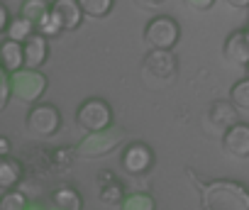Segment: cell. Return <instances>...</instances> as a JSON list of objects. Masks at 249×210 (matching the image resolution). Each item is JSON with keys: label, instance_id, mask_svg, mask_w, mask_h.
I'll return each mask as SVG.
<instances>
[{"label": "cell", "instance_id": "277c9868", "mask_svg": "<svg viewBox=\"0 0 249 210\" xmlns=\"http://www.w3.org/2000/svg\"><path fill=\"white\" fill-rule=\"evenodd\" d=\"M122 140H124V130L112 125V127L100 130V132H86V137L78 142L76 152L83 159H103V157L112 154Z\"/></svg>", "mask_w": 249, "mask_h": 210}, {"label": "cell", "instance_id": "ac0fdd59", "mask_svg": "<svg viewBox=\"0 0 249 210\" xmlns=\"http://www.w3.org/2000/svg\"><path fill=\"white\" fill-rule=\"evenodd\" d=\"M49 13H52V3H49V0H25L22 8H20V15L27 18L30 22H35V25H39Z\"/></svg>", "mask_w": 249, "mask_h": 210}, {"label": "cell", "instance_id": "5b68a950", "mask_svg": "<svg viewBox=\"0 0 249 210\" xmlns=\"http://www.w3.org/2000/svg\"><path fill=\"white\" fill-rule=\"evenodd\" d=\"M76 125L86 132H100L112 127V108L103 98H88L76 110Z\"/></svg>", "mask_w": 249, "mask_h": 210}, {"label": "cell", "instance_id": "4dcf8cb0", "mask_svg": "<svg viewBox=\"0 0 249 210\" xmlns=\"http://www.w3.org/2000/svg\"><path fill=\"white\" fill-rule=\"evenodd\" d=\"M227 5L232 8H242V10H249V0H225Z\"/></svg>", "mask_w": 249, "mask_h": 210}, {"label": "cell", "instance_id": "44dd1931", "mask_svg": "<svg viewBox=\"0 0 249 210\" xmlns=\"http://www.w3.org/2000/svg\"><path fill=\"white\" fill-rule=\"evenodd\" d=\"M100 200L105 203V205H122L124 203V191H122V183L120 181H112V183H105V186H100Z\"/></svg>", "mask_w": 249, "mask_h": 210}, {"label": "cell", "instance_id": "484cf974", "mask_svg": "<svg viewBox=\"0 0 249 210\" xmlns=\"http://www.w3.org/2000/svg\"><path fill=\"white\" fill-rule=\"evenodd\" d=\"M52 159H54V164H56V166H61V169H69V164H71V161H69V152H66V149H56V152L52 154Z\"/></svg>", "mask_w": 249, "mask_h": 210}, {"label": "cell", "instance_id": "5bb4252c", "mask_svg": "<svg viewBox=\"0 0 249 210\" xmlns=\"http://www.w3.org/2000/svg\"><path fill=\"white\" fill-rule=\"evenodd\" d=\"M49 56V39L44 35H35L25 42V69H39L44 66Z\"/></svg>", "mask_w": 249, "mask_h": 210}, {"label": "cell", "instance_id": "1f68e13d", "mask_svg": "<svg viewBox=\"0 0 249 210\" xmlns=\"http://www.w3.org/2000/svg\"><path fill=\"white\" fill-rule=\"evenodd\" d=\"M159 3H164V0H137V5L144 8V10H147V8H154V5H159Z\"/></svg>", "mask_w": 249, "mask_h": 210}, {"label": "cell", "instance_id": "9a60e30c", "mask_svg": "<svg viewBox=\"0 0 249 210\" xmlns=\"http://www.w3.org/2000/svg\"><path fill=\"white\" fill-rule=\"evenodd\" d=\"M25 176V169L18 159L13 157H0V188L5 191H13Z\"/></svg>", "mask_w": 249, "mask_h": 210}, {"label": "cell", "instance_id": "836d02e7", "mask_svg": "<svg viewBox=\"0 0 249 210\" xmlns=\"http://www.w3.org/2000/svg\"><path fill=\"white\" fill-rule=\"evenodd\" d=\"M247 76H249V66H247Z\"/></svg>", "mask_w": 249, "mask_h": 210}, {"label": "cell", "instance_id": "4316f807", "mask_svg": "<svg viewBox=\"0 0 249 210\" xmlns=\"http://www.w3.org/2000/svg\"><path fill=\"white\" fill-rule=\"evenodd\" d=\"M183 3L193 10H210L215 5V0H183Z\"/></svg>", "mask_w": 249, "mask_h": 210}, {"label": "cell", "instance_id": "4fadbf2b", "mask_svg": "<svg viewBox=\"0 0 249 210\" xmlns=\"http://www.w3.org/2000/svg\"><path fill=\"white\" fill-rule=\"evenodd\" d=\"M52 10L59 15V20H61V25H64L66 32L78 30L81 22H83V18H86V13H83L78 0H52Z\"/></svg>", "mask_w": 249, "mask_h": 210}, {"label": "cell", "instance_id": "30bf717a", "mask_svg": "<svg viewBox=\"0 0 249 210\" xmlns=\"http://www.w3.org/2000/svg\"><path fill=\"white\" fill-rule=\"evenodd\" d=\"M222 149L234 159H249V122H237L222 135Z\"/></svg>", "mask_w": 249, "mask_h": 210}, {"label": "cell", "instance_id": "7a4b0ae2", "mask_svg": "<svg viewBox=\"0 0 249 210\" xmlns=\"http://www.w3.org/2000/svg\"><path fill=\"white\" fill-rule=\"evenodd\" d=\"M178 73V59L174 52L166 49H149V54L142 61V76L152 88L169 86Z\"/></svg>", "mask_w": 249, "mask_h": 210}, {"label": "cell", "instance_id": "83f0119b", "mask_svg": "<svg viewBox=\"0 0 249 210\" xmlns=\"http://www.w3.org/2000/svg\"><path fill=\"white\" fill-rule=\"evenodd\" d=\"M10 22H13V18H10L8 8H5V5H0V32H3V35H5V30L10 27Z\"/></svg>", "mask_w": 249, "mask_h": 210}, {"label": "cell", "instance_id": "d4e9b609", "mask_svg": "<svg viewBox=\"0 0 249 210\" xmlns=\"http://www.w3.org/2000/svg\"><path fill=\"white\" fill-rule=\"evenodd\" d=\"M13 95H15V90H13V73L0 69V110L8 108V103H10Z\"/></svg>", "mask_w": 249, "mask_h": 210}, {"label": "cell", "instance_id": "f546056e", "mask_svg": "<svg viewBox=\"0 0 249 210\" xmlns=\"http://www.w3.org/2000/svg\"><path fill=\"white\" fill-rule=\"evenodd\" d=\"M0 157H10V140L0 137Z\"/></svg>", "mask_w": 249, "mask_h": 210}, {"label": "cell", "instance_id": "7c38bea8", "mask_svg": "<svg viewBox=\"0 0 249 210\" xmlns=\"http://www.w3.org/2000/svg\"><path fill=\"white\" fill-rule=\"evenodd\" d=\"M0 69L8 73H18L20 69H25V44L3 37L0 42Z\"/></svg>", "mask_w": 249, "mask_h": 210}, {"label": "cell", "instance_id": "d6986e66", "mask_svg": "<svg viewBox=\"0 0 249 210\" xmlns=\"http://www.w3.org/2000/svg\"><path fill=\"white\" fill-rule=\"evenodd\" d=\"M230 100L237 105V110L249 113V76H244V78H239V81L232 83V88H230Z\"/></svg>", "mask_w": 249, "mask_h": 210}, {"label": "cell", "instance_id": "7402d4cb", "mask_svg": "<svg viewBox=\"0 0 249 210\" xmlns=\"http://www.w3.org/2000/svg\"><path fill=\"white\" fill-rule=\"evenodd\" d=\"M120 208L122 210H157V203L149 193H130Z\"/></svg>", "mask_w": 249, "mask_h": 210}, {"label": "cell", "instance_id": "9c48e42d", "mask_svg": "<svg viewBox=\"0 0 249 210\" xmlns=\"http://www.w3.org/2000/svg\"><path fill=\"white\" fill-rule=\"evenodd\" d=\"M222 56L225 61L234 64V66H249V32L247 30H234L222 47Z\"/></svg>", "mask_w": 249, "mask_h": 210}, {"label": "cell", "instance_id": "6da1fadb", "mask_svg": "<svg viewBox=\"0 0 249 210\" xmlns=\"http://www.w3.org/2000/svg\"><path fill=\"white\" fill-rule=\"evenodd\" d=\"M203 210H249V188L239 181L217 178L200 186Z\"/></svg>", "mask_w": 249, "mask_h": 210}, {"label": "cell", "instance_id": "52a82bcc", "mask_svg": "<svg viewBox=\"0 0 249 210\" xmlns=\"http://www.w3.org/2000/svg\"><path fill=\"white\" fill-rule=\"evenodd\" d=\"M49 81L39 69H20L18 73H13V90L22 103H39L42 95L47 93Z\"/></svg>", "mask_w": 249, "mask_h": 210}, {"label": "cell", "instance_id": "8992f818", "mask_svg": "<svg viewBox=\"0 0 249 210\" xmlns=\"http://www.w3.org/2000/svg\"><path fill=\"white\" fill-rule=\"evenodd\" d=\"M178 39H181V25L174 18H169V15H157L144 27V42L152 49L174 52V47L178 44Z\"/></svg>", "mask_w": 249, "mask_h": 210}, {"label": "cell", "instance_id": "ffe728a7", "mask_svg": "<svg viewBox=\"0 0 249 210\" xmlns=\"http://www.w3.org/2000/svg\"><path fill=\"white\" fill-rule=\"evenodd\" d=\"M0 210H30V200L22 191L13 188L0 195Z\"/></svg>", "mask_w": 249, "mask_h": 210}, {"label": "cell", "instance_id": "e0dca14e", "mask_svg": "<svg viewBox=\"0 0 249 210\" xmlns=\"http://www.w3.org/2000/svg\"><path fill=\"white\" fill-rule=\"evenodd\" d=\"M35 35H37V25L30 22L27 18H22V15L13 18L10 27L5 30V37H8V39H15V42H22V44H25L30 37H35Z\"/></svg>", "mask_w": 249, "mask_h": 210}, {"label": "cell", "instance_id": "2e32d148", "mask_svg": "<svg viewBox=\"0 0 249 210\" xmlns=\"http://www.w3.org/2000/svg\"><path fill=\"white\" fill-rule=\"evenodd\" d=\"M54 210H83V195L73 186H59L52 193Z\"/></svg>", "mask_w": 249, "mask_h": 210}, {"label": "cell", "instance_id": "d6a6232c", "mask_svg": "<svg viewBox=\"0 0 249 210\" xmlns=\"http://www.w3.org/2000/svg\"><path fill=\"white\" fill-rule=\"evenodd\" d=\"M247 13H249V10H247ZM247 30H249V20H247Z\"/></svg>", "mask_w": 249, "mask_h": 210}, {"label": "cell", "instance_id": "e575fe53", "mask_svg": "<svg viewBox=\"0 0 249 210\" xmlns=\"http://www.w3.org/2000/svg\"><path fill=\"white\" fill-rule=\"evenodd\" d=\"M247 32H249V30H247Z\"/></svg>", "mask_w": 249, "mask_h": 210}, {"label": "cell", "instance_id": "ba28073f", "mask_svg": "<svg viewBox=\"0 0 249 210\" xmlns=\"http://www.w3.org/2000/svg\"><path fill=\"white\" fill-rule=\"evenodd\" d=\"M120 164L130 176H142L154 166V149L147 142H132L122 149Z\"/></svg>", "mask_w": 249, "mask_h": 210}, {"label": "cell", "instance_id": "603a6c76", "mask_svg": "<svg viewBox=\"0 0 249 210\" xmlns=\"http://www.w3.org/2000/svg\"><path fill=\"white\" fill-rule=\"evenodd\" d=\"M81 3V8H83V13L88 15V18H105V15H110V10H112V5H115V0H78Z\"/></svg>", "mask_w": 249, "mask_h": 210}, {"label": "cell", "instance_id": "d590c367", "mask_svg": "<svg viewBox=\"0 0 249 210\" xmlns=\"http://www.w3.org/2000/svg\"><path fill=\"white\" fill-rule=\"evenodd\" d=\"M30 210H32V208H30Z\"/></svg>", "mask_w": 249, "mask_h": 210}, {"label": "cell", "instance_id": "f1b7e54d", "mask_svg": "<svg viewBox=\"0 0 249 210\" xmlns=\"http://www.w3.org/2000/svg\"><path fill=\"white\" fill-rule=\"evenodd\" d=\"M112 181H117V178L112 176V171H100V174H98V183L105 186V183H112Z\"/></svg>", "mask_w": 249, "mask_h": 210}, {"label": "cell", "instance_id": "cb8c5ba5", "mask_svg": "<svg viewBox=\"0 0 249 210\" xmlns=\"http://www.w3.org/2000/svg\"><path fill=\"white\" fill-rule=\"evenodd\" d=\"M37 32L39 35H44L47 39H52V37H59L61 32H64V25H61V20H59V15L52 10L39 25H37Z\"/></svg>", "mask_w": 249, "mask_h": 210}, {"label": "cell", "instance_id": "8fae6325", "mask_svg": "<svg viewBox=\"0 0 249 210\" xmlns=\"http://www.w3.org/2000/svg\"><path fill=\"white\" fill-rule=\"evenodd\" d=\"M239 122V110L232 100H215L208 110V125L215 130H222V135Z\"/></svg>", "mask_w": 249, "mask_h": 210}, {"label": "cell", "instance_id": "3957f363", "mask_svg": "<svg viewBox=\"0 0 249 210\" xmlns=\"http://www.w3.org/2000/svg\"><path fill=\"white\" fill-rule=\"evenodd\" d=\"M25 125H27V132L35 140H49V137H54L61 130L64 118H61L56 105L39 103V105H32V108H30V113L25 118Z\"/></svg>", "mask_w": 249, "mask_h": 210}]
</instances>
